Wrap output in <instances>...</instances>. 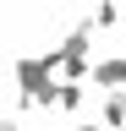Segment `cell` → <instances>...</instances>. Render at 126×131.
I'll return each instance as SVG.
<instances>
[{
  "instance_id": "cell-1",
  "label": "cell",
  "mask_w": 126,
  "mask_h": 131,
  "mask_svg": "<svg viewBox=\"0 0 126 131\" xmlns=\"http://www.w3.org/2000/svg\"><path fill=\"white\" fill-rule=\"evenodd\" d=\"M93 88H99V93L126 88V55H99V60H93Z\"/></svg>"
},
{
  "instance_id": "cell-2",
  "label": "cell",
  "mask_w": 126,
  "mask_h": 131,
  "mask_svg": "<svg viewBox=\"0 0 126 131\" xmlns=\"http://www.w3.org/2000/svg\"><path fill=\"white\" fill-rule=\"evenodd\" d=\"M121 22V0H93V11L77 16V27H88V33H110Z\"/></svg>"
},
{
  "instance_id": "cell-3",
  "label": "cell",
  "mask_w": 126,
  "mask_h": 131,
  "mask_svg": "<svg viewBox=\"0 0 126 131\" xmlns=\"http://www.w3.org/2000/svg\"><path fill=\"white\" fill-rule=\"evenodd\" d=\"M93 120H104L110 131H126V88H110L99 98V115H93Z\"/></svg>"
},
{
  "instance_id": "cell-4",
  "label": "cell",
  "mask_w": 126,
  "mask_h": 131,
  "mask_svg": "<svg viewBox=\"0 0 126 131\" xmlns=\"http://www.w3.org/2000/svg\"><path fill=\"white\" fill-rule=\"evenodd\" d=\"M82 104H88V88H82V82H60V109H66V115H77Z\"/></svg>"
},
{
  "instance_id": "cell-5",
  "label": "cell",
  "mask_w": 126,
  "mask_h": 131,
  "mask_svg": "<svg viewBox=\"0 0 126 131\" xmlns=\"http://www.w3.org/2000/svg\"><path fill=\"white\" fill-rule=\"evenodd\" d=\"M71 131H110V126H104V120H77Z\"/></svg>"
}]
</instances>
